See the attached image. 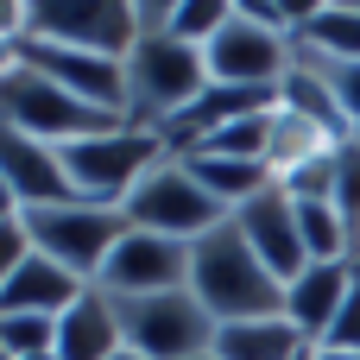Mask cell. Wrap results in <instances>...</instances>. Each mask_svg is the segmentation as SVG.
Masks as SVG:
<instances>
[{
	"label": "cell",
	"mask_w": 360,
	"mask_h": 360,
	"mask_svg": "<svg viewBox=\"0 0 360 360\" xmlns=\"http://www.w3.org/2000/svg\"><path fill=\"white\" fill-rule=\"evenodd\" d=\"M278 108H285V114H297V120H310V127H323L329 139H354V120H348L342 95L329 89V76H323L304 51H297L291 76L278 82Z\"/></svg>",
	"instance_id": "cell-18"
},
{
	"label": "cell",
	"mask_w": 360,
	"mask_h": 360,
	"mask_svg": "<svg viewBox=\"0 0 360 360\" xmlns=\"http://www.w3.org/2000/svg\"><path fill=\"white\" fill-rule=\"evenodd\" d=\"M13 215H25V209H19V196H13V190L0 184V221H13Z\"/></svg>",
	"instance_id": "cell-26"
},
{
	"label": "cell",
	"mask_w": 360,
	"mask_h": 360,
	"mask_svg": "<svg viewBox=\"0 0 360 360\" xmlns=\"http://www.w3.org/2000/svg\"><path fill=\"white\" fill-rule=\"evenodd\" d=\"M32 360H57V354H32Z\"/></svg>",
	"instance_id": "cell-29"
},
{
	"label": "cell",
	"mask_w": 360,
	"mask_h": 360,
	"mask_svg": "<svg viewBox=\"0 0 360 360\" xmlns=\"http://www.w3.org/2000/svg\"><path fill=\"white\" fill-rule=\"evenodd\" d=\"M209 354L215 360H304L310 342L285 316H259V323H221Z\"/></svg>",
	"instance_id": "cell-20"
},
{
	"label": "cell",
	"mask_w": 360,
	"mask_h": 360,
	"mask_svg": "<svg viewBox=\"0 0 360 360\" xmlns=\"http://www.w3.org/2000/svg\"><path fill=\"white\" fill-rule=\"evenodd\" d=\"M342 139H329L323 127H310V120H297V114H272V152H266V165H272V177H285V171H297V165H310V158H323V152H335Z\"/></svg>",
	"instance_id": "cell-21"
},
{
	"label": "cell",
	"mask_w": 360,
	"mask_h": 360,
	"mask_svg": "<svg viewBox=\"0 0 360 360\" xmlns=\"http://www.w3.org/2000/svg\"><path fill=\"white\" fill-rule=\"evenodd\" d=\"M120 215H127V228H139V234H165V240H190V247L228 221V209L202 196V184L184 171V158L152 165V171L139 177V190L120 202Z\"/></svg>",
	"instance_id": "cell-6"
},
{
	"label": "cell",
	"mask_w": 360,
	"mask_h": 360,
	"mask_svg": "<svg viewBox=\"0 0 360 360\" xmlns=\"http://www.w3.org/2000/svg\"><path fill=\"white\" fill-rule=\"evenodd\" d=\"M32 259V234H25V215H13V221H0V291L13 285V272Z\"/></svg>",
	"instance_id": "cell-25"
},
{
	"label": "cell",
	"mask_w": 360,
	"mask_h": 360,
	"mask_svg": "<svg viewBox=\"0 0 360 360\" xmlns=\"http://www.w3.org/2000/svg\"><path fill=\"white\" fill-rule=\"evenodd\" d=\"M0 127L25 133V139H44V146H70V139H95V133H114V127H133V120H114V114L76 101L70 89L44 82L32 63H13L0 76Z\"/></svg>",
	"instance_id": "cell-4"
},
{
	"label": "cell",
	"mask_w": 360,
	"mask_h": 360,
	"mask_svg": "<svg viewBox=\"0 0 360 360\" xmlns=\"http://www.w3.org/2000/svg\"><path fill=\"white\" fill-rule=\"evenodd\" d=\"M0 354H6V360L57 354V323H51V316H19V310H0Z\"/></svg>",
	"instance_id": "cell-22"
},
{
	"label": "cell",
	"mask_w": 360,
	"mask_h": 360,
	"mask_svg": "<svg viewBox=\"0 0 360 360\" xmlns=\"http://www.w3.org/2000/svg\"><path fill=\"white\" fill-rule=\"evenodd\" d=\"M234 19V0H171V38H184V44H209L221 25Z\"/></svg>",
	"instance_id": "cell-23"
},
{
	"label": "cell",
	"mask_w": 360,
	"mask_h": 360,
	"mask_svg": "<svg viewBox=\"0 0 360 360\" xmlns=\"http://www.w3.org/2000/svg\"><path fill=\"white\" fill-rule=\"evenodd\" d=\"M114 360H139V354H133V348H120V354H114Z\"/></svg>",
	"instance_id": "cell-28"
},
{
	"label": "cell",
	"mask_w": 360,
	"mask_h": 360,
	"mask_svg": "<svg viewBox=\"0 0 360 360\" xmlns=\"http://www.w3.org/2000/svg\"><path fill=\"white\" fill-rule=\"evenodd\" d=\"M202 63H209V82H228V89H278L297 63V44L285 32H266L259 19L240 13L234 0V19L202 44Z\"/></svg>",
	"instance_id": "cell-9"
},
{
	"label": "cell",
	"mask_w": 360,
	"mask_h": 360,
	"mask_svg": "<svg viewBox=\"0 0 360 360\" xmlns=\"http://www.w3.org/2000/svg\"><path fill=\"white\" fill-rule=\"evenodd\" d=\"M196 360H215V354H196Z\"/></svg>",
	"instance_id": "cell-30"
},
{
	"label": "cell",
	"mask_w": 360,
	"mask_h": 360,
	"mask_svg": "<svg viewBox=\"0 0 360 360\" xmlns=\"http://www.w3.org/2000/svg\"><path fill=\"white\" fill-rule=\"evenodd\" d=\"M190 297L221 323H259V316H285V285L272 278V266L240 240L234 221H221L215 234H202L190 247Z\"/></svg>",
	"instance_id": "cell-1"
},
{
	"label": "cell",
	"mask_w": 360,
	"mask_h": 360,
	"mask_svg": "<svg viewBox=\"0 0 360 360\" xmlns=\"http://www.w3.org/2000/svg\"><path fill=\"white\" fill-rule=\"evenodd\" d=\"M89 285L76 278V272H63L57 259H44V253H32L19 272H13V285L0 291V310H19V316H63L76 297H82Z\"/></svg>",
	"instance_id": "cell-16"
},
{
	"label": "cell",
	"mask_w": 360,
	"mask_h": 360,
	"mask_svg": "<svg viewBox=\"0 0 360 360\" xmlns=\"http://www.w3.org/2000/svg\"><path fill=\"white\" fill-rule=\"evenodd\" d=\"M348 285H354V259H348V266H304V272L285 285V323L316 348V342L335 329Z\"/></svg>",
	"instance_id": "cell-14"
},
{
	"label": "cell",
	"mask_w": 360,
	"mask_h": 360,
	"mask_svg": "<svg viewBox=\"0 0 360 360\" xmlns=\"http://www.w3.org/2000/svg\"><path fill=\"white\" fill-rule=\"evenodd\" d=\"M316 348H354L360 354V259H354V285H348V297H342V316H335V329H329Z\"/></svg>",
	"instance_id": "cell-24"
},
{
	"label": "cell",
	"mask_w": 360,
	"mask_h": 360,
	"mask_svg": "<svg viewBox=\"0 0 360 360\" xmlns=\"http://www.w3.org/2000/svg\"><path fill=\"white\" fill-rule=\"evenodd\" d=\"M202 89H209V63L196 44H184L171 32H139V44L127 57L133 127H171L184 108H196Z\"/></svg>",
	"instance_id": "cell-3"
},
{
	"label": "cell",
	"mask_w": 360,
	"mask_h": 360,
	"mask_svg": "<svg viewBox=\"0 0 360 360\" xmlns=\"http://www.w3.org/2000/svg\"><path fill=\"white\" fill-rule=\"evenodd\" d=\"M120 348H127V342H120L114 297L89 285V291L57 316V360H114Z\"/></svg>",
	"instance_id": "cell-15"
},
{
	"label": "cell",
	"mask_w": 360,
	"mask_h": 360,
	"mask_svg": "<svg viewBox=\"0 0 360 360\" xmlns=\"http://www.w3.org/2000/svg\"><path fill=\"white\" fill-rule=\"evenodd\" d=\"M228 221H234V228H240V240L272 266V278H278V285H291V278L310 266V259H304V240H297V202H291L278 184H272V190H259V196H253L240 215H228Z\"/></svg>",
	"instance_id": "cell-12"
},
{
	"label": "cell",
	"mask_w": 360,
	"mask_h": 360,
	"mask_svg": "<svg viewBox=\"0 0 360 360\" xmlns=\"http://www.w3.org/2000/svg\"><path fill=\"white\" fill-rule=\"evenodd\" d=\"M310 354H316V348H310ZM310 354H304V360H310Z\"/></svg>",
	"instance_id": "cell-31"
},
{
	"label": "cell",
	"mask_w": 360,
	"mask_h": 360,
	"mask_svg": "<svg viewBox=\"0 0 360 360\" xmlns=\"http://www.w3.org/2000/svg\"><path fill=\"white\" fill-rule=\"evenodd\" d=\"M19 63H32L44 82L70 89L76 101H89V108H101V114H114V120H133L127 63L95 57V51H70V44H38V38H25V44H19Z\"/></svg>",
	"instance_id": "cell-10"
},
{
	"label": "cell",
	"mask_w": 360,
	"mask_h": 360,
	"mask_svg": "<svg viewBox=\"0 0 360 360\" xmlns=\"http://www.w3.org/2000/svg\"><path fill=\"white\" fill-rule=\"evenodd\" d=\"M0 360H6V354H0Z\"/></svg>",
	"instance_id": "cell-32"
},
{
	"label": "cell",
	"mask_w": 360,
	"mask_h": 360,
	"mask_svg": "<svg viewBox=\"0 0 360 360\" xmlns=\"http://www.w3.org/2000/svg\"><path fill=\"white\" fill-rule=\"evenodd\" d=\"M297 51L329 63H360V0H310L297 19Z\"/></svg>",
	"instance_id": "cell-19"
},
{
	"label": "cell",
	"mask_w": 360,
	"mask_h": 360,
	"mask_svg": "<svg viewBox=\"0 0 360 360\" xmlns=\"http://www.w3.org/2000/svg\"><path fill=\"white\" fill-rule=\"evenodd\" d=\"M114 316H120V342L139 360H196V354L215 348V316L190 291L114 297Z\"/></svg>",
	"instance_id": "cell-8"
},
{
	"label": "cell",
	"mask_w": 360,
	"mask_h": 360,
	"mask_svg": "<svg viewBox=\"0 0 360 360\" xmlns=\"http://www.w3.org/2000/svg\"><path fill=\"white\" fill-rule=\"evenodd\" d=\"M25 234H32V253H44L63 272H76L82 285H95L127 234V215L101 209V202H44V209H25Z\"/></svg>",
	"instance_id": "cell-5"
},
{
	"label": "cell",
	"mask_w": 360,
	"mask_h": 360,
	"mask_svg": "<svg viewBox=\"0 0 360 360\" xmlns=\"http://www.w3.org/2000/svg\"><path fill=\"white\" fill-rule=\"evenodd\" d=\"M95 291L108 297H165V291H190V240H165V234H139L127 228L108 272L95 278Z\"/></svg>",
	"instance_id": "cell-11"
},
{
	"label": "cell",
	"mask_w": 360,
	"mask_h": 360,
	"mask_svg": "<svg viewBox=\"0 0 360 360\" xmlns=\"http://www.w3.org/2000/svg\"><path fill=\"white\" fill-rule=\"evenodd\" d=\"M310 360H360V354H354V348H316Z\"/></svg>",
	"instance_id": "cell-27"
},
{
	"label": "cell",
	"mask_w": 360,
	"mask_h": 360,
	"mask_svg": "<svg viewBox=\"0 0 360 360\" xmlns=\"http://www.w3.org/2000/svg\"><path fill=\"white\" fill-rule=\"evenodd\" d=\"M0 184L19 196V209H44V202H76L70 177H63V158L57 146L44 139H25L13 127H0Z\"/></svg>",
	"instance_id": "cell-13"
},
{
	"label": "cell",
	"mask_w": 360,
	"mask_h": 360,
	"mask_svg": "<svg viewBox=\"0 0 360 360\" xmlns=\"http://www.w3.org/2000/svg\"><path fill=\"white\" fill-rule=\"evenodd\" d=\"M184 171H190V177L202 184V196L221 202L228 215H240L259 190L278 184L272 165H259V158H221V152H184Z\"/></svg>",
	"instance_id": "cell-17"
},
{
	"label": "cell",
	"mask_w": 360,
	"mask_h": 360,
	"mask_svg": "<svg viewBox=\"0 0 360 360\" xmlns=\"http://www.w3.org/2000/svg\"><path fill=\"white\" fill-rule=\"evenodd\" d=\"M25 38L127 63L133 44H139V6L133 0H32L25 6Z\"/></svg>",
	"instance_id": "cell-7"
},
{
	"label": "cell",
	"mask_w": 360,
	"mask_h": 360,
	"mask_svg": "<svg viewBox=\"0 0 360 360\" xmlns=\"http://www.w3.org/2000/svg\"><path fill=\"white\" fill-rule=\"evenodd\" d=\"M57 158H63V177H70V190H76V202L120 209V202L139 190V177H146L152 165H165L171 152H165V139H158L152 127H114V133L57 146Z\"/></svg>",
	"instance_id": "cell-2"
}]
</instances>
